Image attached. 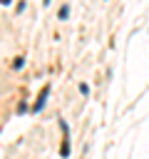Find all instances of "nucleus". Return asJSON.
I'll return each mask as SVG.
<instances>
[{
  "mask_svg": "<svg viewBox=\"0 0 149 159\" xmlns=\"http://www.w3.org/2000/svg\"><path fill=\"white\" fill-rule=\"evenodd\" d=\"M27 109H30V107H27V102H20V104H17V109H15V112H17V114H25V112H27Z\"/></svg>",
  "mask_w": 149,
  "mask_h": 159,
  "instance_id": "obj_6",
  "label": "nucleus"
},
{
  "mask_svg": "<svg viewBox=\"0 0 149 159\" xmlns=\"http://www.w3.org/2000/svg\"><path fill=\"white\" fill-rule=\"evenodd\" d=\"M77 89H79V94H82V97H89V84H87V82H79V84H77Z\"/></svg>",
  "mask_w": 149,
  "mask_h": 159,
  "instance_id": "obj_5",
  "label": "nucleus"
},
{
  "mask_svg": "<svg viewBox=\"0 0 149 159\" xmlns=\"http://www.w3.org/2000/svg\"><path fill=\"white\" fill-rule=\"evenodd\" d=\"M50 92H52V84H45L40 92H37V99H35V104L30 107V112L32 114H40L42 109H45V104H47V97H50Z\"/></svg>",
  "mask_w": 149,
  "mask_h": 159,
  "instance_id": "obj_1",
  "label": "nucleus"
},
{
  "mask_svg": "<svg viewBox=\"0 0 149 159\" xmlns=\"http://www.w3.org/2000/svg\"><path fill=\"white\" fill-rule=\"evenodd\" d=\"M57 122H60V129H62V144H60V157H62V159H67V157H70V149H72V147H70V127H67V122H65L62 117H60Z\"/></svg>",
  "mask_w": 149,
  "mask_h": 159,
  "instance_id": "obj_2",
  "label": "nucleus"
},
{
  "mask_svg": "<svg viewBox=\"0 0 149 159\" xmlns=\"http://www.w3.org/2000/svg\"><path fill=\"white\" fill-rule=\"evenodd\" d=\"M57 17H60V20H67V17H70V2H62V5L57 7Z\"/></svg>",
  "mask_w": 149,
  "mask_h": 159,
  "instance_id": "obj_3",
  "label": "nucleus"
},
{
  "mask_svg": "<svg viewBox=\"0 0 149 159\" xmlns=\"http://www.w3.org/2000/svg\"><path fill=\"white\" fill-rule=\"evenodd\" d=\"M25 7H27V5H25V2H22V0H20V2H17V5H15V12H22V10H25Z\"/></svg>",
  "mask_w": 149,
  "mask_h": 159,
  "instance_id": "obj_7",
  "label": "nucleus"
},
{
  "mask_svg": "<svg viewBox=\"0 0 149 159\" xmlns=\"http://www.w3.org/2000/svg\"><path fill=\"white\" fill-rule=\"evenodd\" d=\"M22 67H25V57H22V55H17V57L12 60V70H22Z\"/></svg>",
  "mask_w": 149,
  "mask_h": 159,
  "instance_id": "obj_4",
  "label": "nucleus"
}]
</instances>
